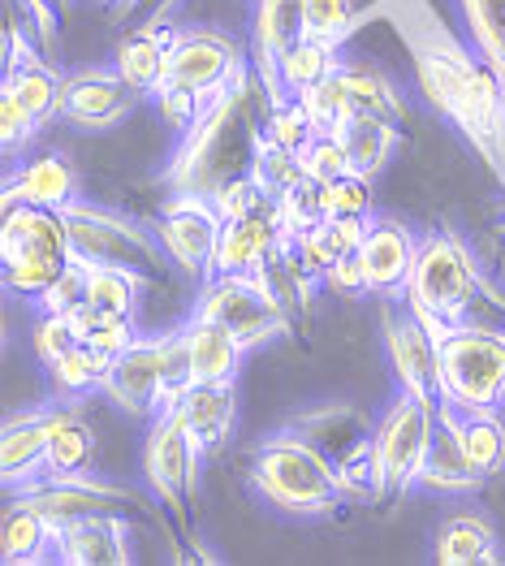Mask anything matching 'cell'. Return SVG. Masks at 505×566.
Returning <instances> with one entry per match:
<instances>
[{
    "label": "cell",
    "instance_id": "6da1fadb",
    "mask_svg": "<svg viewBox=\"0 0 505 566\" xmlns=\"http://www.w3.org/2000/svg\"><path fill=\"white\" fill-rule=\"evenodd\" d=\"M402 31H407V44H411L414 83H419L423 99L484 156V165L502 178L505 187L502 74L466 40H459L454 31H445L436 18H411Z\"/></svg>",
    "mask_w": 505,
    "mask_h": 566
},
{
    "label": "cell",
    "instance_id": "7a4b0ae2",
    "mask_svg": "<svg viewBox=\"0 0 505 566\" xmlns=\"http://www.w3.org/2000/svg\"><path fill=\"white\" fill-rule=\"evenodd\" d=\"M273 87L260 78L255 61L246 65V74L233 83L221 99L208 104V113L199 117V126L178 139L173 160L165 165V187L169 190H212L230 182L238 174L251 169L255 143L264 135L269 108H273Z\"/></svg>",
    "mask_w": 505,
    "mask_h": 566
},
{
    "label": "cell",
    "instance_id": "3957f363",
    "mask_svg": "<svg viewBox=\"0 0 505 566\" xmlns=\"http://www.w3.org/2000/svg\"><path fill=\"white\" fill-rule=\"evenodd\" d=\"M251 493L285 520H333L346 511V497L337 489L333 459H324L320 450L298 432V428H276L269 432L246 468Z\"/></svg>",
    "mask_w": 505,
    "mask_h": 566
},
{
    "label": "cell",
    "instance_id": "277c9868",
    "mask_svg": "<svg viewBox=\"0 0 505 566\" xmlns=\"http://www.w3.org/2000/svg\"><path fill=\"white\" fill-rule=\"evenodd\" d=\"M493 298V285L484 277L471 242L450 230V226H432L419 234V255H414L411 285H407V303L432 325L436 337H445V329L475 321V307Z\"/></svg>",
    "mask_w": 505,
    "mask_h": 566
},
{
    "label": "cell",
    "instance_id": "5b68a950",
    "mask_svg": "<svg viewBox=\"0 0 505 566\" xmlns=\"http://www.w3.org/2000/svg\"><path fill=\"white\" fill-rule=\"evenodd\" d=\"M74 260L70 251V226L61 208L44 203H4L0 221V273L4 290L18 298H40L48 285L65 273Z\"/></svg>",
    "mask_w": 505,
    "mask_h": 566
},
{
    "label": "cell",
    "instance_id": "8992f818",
    "mask_svg": "<svg viewBox=\"0 0 505 566\" xmlns=\"http://www.w3.org/2000/svg\"><path fill=\"white\" fill-rule=\"evenodd\" d=\"M65 226H70V251L83 264L135 269V273L151 277L156 285L165 282V264H173L160 234L147 230L135 217L117 212V208H104V203H92V199H74L65 208Z\"/></svg>",
    "mask_w": 505,
    "mask_h": 566
},
{
    "label": "cell",
    "instance_id": "52a82bcc",
    "mask_svg": "<svg viewBox=\"0 0 505 566\" xmlns=\"http://www.w3.org/2000/svg\"><path fill=\"white\" fill-rule=\"evenodd\" d=\"M203 446L186 432V424L173 411H160L147 420L143 437V484L151 493V502L160 506V515L190 536V506L199 493V463H203Z\"/></svg>",
    "mask_w": 505,
    "mask_h": 566
},
{
    "label": "cell",
    "instance_id": "ba28073f",
    "mask_svg": "<svg viewBox=\"0 0 505 566\" xmlns=\"http://www.w3.org/2000/svg\"><path fill=\"white\" fill-rule=\"evenodd\" d=\"M441 402L475 411L505 407V333L480 321L454 325L441 337Z\"/></svg>",
    "mask_w": 505,
    "mask_h": 566
},
{
    "label": "cell",
    "instance_id": "9c48e42d",
    "mask_svg": "<svg viewBox=\"0 0 505 566\" xmlns=\"http://www.w3.org/2000/svg\"><path fill=\"white\" fill-rule=\"evenodd\" d=\"M194 312L217 321V325H225L238 337L242 350H260L269 342H281V337H290V325H294V316L264 285V277H238V273L203 277Z\"/></svg>",
    "mask_w": 505,
    "mask_h": 566
},
{
    "label": "cell",
    "instance_id": "30bf717a",
    "mask_svg": "<svg viewBox=\"0 0 505 566\" xmlns=\"http://www.w3.org/2000/svg\"><path fill=\"white\" fill-rule=\"evenodd\" d=\"M432 428H436V402L419 398L411 389H398L393 402L376 416L371 441H376V459H380V475H385V511L414 489Z\"/></svg>",
    "mask_w": 505,
    "mask_h": 566
},
{
    "label": "cell",
    "instance_id": "8fae6325",
    "mask_svg": "<svg viewBox=\"0 0 505 566\" xmlns=\"http://www.w3.org/2000/svg\"><path fill=\"white\" fill-rule=\"evenodd\" d=\"M380 346L398 377V389H411L428 402H441V337L407 298H385Z\"/></svg>",
    "mask_w": 505,
    "mask_h": 566
},
{
    "label": "cell",
    "instance_id": "7c38bea8",
    "mask_svg": "<svg viewBox=\"0 0 505 566\" xmlns=\"http://www.w3.org/2000/svg\"><path fill=\"white\" fill-rule=\"evenodd\" d=\"M9 497H22L31 502L35 511H44L48 520L56 523H70V520H83V515H95V511H160L156 502L147 506V497L130 489V484H117L108 475L99 472H74V475H40L31 484H22L18 493Z\"/></svg>",
    "mask_w": 505,
    "mask_h": 566
},
{
    "label": "cell",
    "instance_id": "4fadbf2b",
    "mask_svg": "<svg viewBox=\"0 0 505 566\" xmlns=\"http://www.w3.org/2000/svg\"><path fill=\"white\" fill-rule=\"evenodd\" d=\"M221 226H225V217L217 212L212 195H203V190H169V199L156 217V234L165 242L169 260L186 277H199V282L212 277Z\"/></svg>",
    "mask_w": 505,
    "mask_h": 566
},
{
    "label": "cell",
    "instance_id": "5bb4252c",
    "mask_svg": "<svg viewBox=\"0 0 505 566\" xmlns=\"http://www.w3.org/2000/svg\"><path fill=\"white\" fill-rule=\"evenodd\" d=\"M246 65H251V52L233 35L217 31V27H182L178 44L169 52L165 78H178V83H186L190 92H199L212 104L246 74Z\"/></svg>",
    "mask_w": 505,
    "mask_h": 566
},
{
    "label": "cell",
    "instance_id": "9a60e30c",
    "mask_svg": "<svg viewBox=\"0 0 505 566\" xmlns=\"http://www.w3.org/2000/svg\"><path fill=\"white\" fill-rule=\"evenodd\" d=\"M138 99L147 95L135 92L117 74V65H83V70H70L61 83V122L83 135H104L135 113Z\"/></svg>",
    "mask_w": 505,
    "mask_h": 566
},
{
    "label": "cell",
    "instance_id": "2e32d148",
    "mask_svg": "<svg viewBox=\"0 0 505 566\" xmlns=\"http://www.w3.org/2000/svg\"><path fill=\"white\" fill-rule=\"evenodd\" d=\"M117 411L151 420L165 411V368H160V333H138L135 342L113 355L108 380L99 389Z\"/></svg>",
    "mask_w": 505,
    "mask_h": 566
},
{
    "label": "cell",
    "instance_id": "e0dca14e",
    "mask_svg": "<svg viewBox=\"0 0 505 566\" xmlns=\"http://www.w3.org/2000/svg\"><path fill=\"white\" fill-rule=\"evenodd\" d=\"M414 255H419V234L402 217H389V212H371L364 242H359V260H364V273H368L371 298H407V285H411Z\"/></svg>",
    "mask_w": 505,
    "mask_h": 566
},
{
    "label": "cell",
    "instance_id": "ac0fdd59",
    "mask_svg": "<svg viewBox=\"0 0 505 566\" xmlns=\"http://www.w3.org/2000/svg\"><path fill=\"white\" fill-rule=\"evenodd\" d=\"M61 416V398L13 411L0 432V475H4V493H18L22 484L48 475V437Z\"/></svg>",
    "mask_w": 505,
    "mask_h": 566
},
{
    "label": "cell",
    "instance_id": "d6986e66",
    "mask_svg": "<svg viewBox=\"0 0 505 566\" xmlns=\"http://www.w3.org/2000/svg\"><path fill=\"white\" fill-rule=\"evenodd\" d=\"M135 558V523L126 511H95L61 523L56 563L65 566H126Z\"/></svg>",
    "mask_w": 505,
    "mask_h": 566
},
{
    "label": "cell",
    "instance_id": "ffe728a7",
    "mask_svg": "<svg viewBox=\"0 0 505 566\" xmlns=\"http://www.w3.org/2000/svg\"><path fill=\"white\" fill-rule=\"evenodd\" d=\"M414 489L428 493V497H441V502H466L484 489V475L475 472V463L466 459L459 432L450 424V416L441 411V402H436V428H432V441H428Z\"/></svg>",
    "mask_w": 505,
    "mask_h": 566
},
{
    "label": "cell",
    "instance_id": "44dd1931",
    "mask_svg": "<svg viewBox=\"0 0 505 566\" xmlns=\"http://www.w3.org/2000/svg\"><path fill=\"white\" fill-rule=\"evenodd\" d=\"M285 242H290V238H285V230H281L276 203L260 208V212H251V217H233V221L221 226V242H217L212 273L255 277V273H264V264L273 260Z\"/></svg>",
    "mask_w": 505,
    "mask_h": 566
},
{
    "label": "cell",
    "instance_id": "7402d4cb",
    "mask_svg": "<svg viewBox=\"0 0 505 566\" xmlns=\"http://www.w3.org/2000/svg\"><path fill=\"white\" fill-rule=\"evenodd\" d=\"M4 203H44V208H70L83 199V174L65 151H44L35 160L9 165L4 174Z\"/></svg>",
    "mask_w": 505,
    "mask_h": 566
},
{
    "label": "cell",
    "instance_id": "603a6c76",
    "mask_svg": "<svg viewBox=\"0 0 505 566\" xmlns=\"http://www.w3.org/2000/svg\"><path fill=\"white\" fill-rule=\"evenodd\" d=\"M307 35V0H251V61L276 95V61ZM281 99V95H276Z\"/></svg>",
    "mask_w": 505,
    "mask_h": 566
},
{
    "label": "cell",
    "instance_id": "cb8c5ba5",
    "mask_svg": "<svg viewBox=\"0 0 505 566\" xmlns=\"http://www.w3.org/2000/svg\"><path fill=\"white\" fill-rule=\"evenodd\" d=\"M169 411L182 420L186 432H190L208 454H217L233 437V424H238V394H233V380H194Z\"/></svg>",
    "mask_w": 505,
    "mask_h": 566
},
{
    "label": "cell",
    "instance_id": "d4e9b609",
    "mask_svg": "<svg viewBox=\"0 0 505 566\" xmlns=\"http://www.w3.org/2000/svg\"><path fill=\"white\" fill-rule=\"evenodd\" d=\"M505 558L502 532L480 511H450L432 532V563L441 566H497Z\"/></svg>",
    "mask_w": 505,
    "mask_h": 566
},
{
    "label": "cell",
    "instance_id": "484cf974",
    "mask_svg": "<svg viewBox=\"0 0 505 566\" xmlns=\"http://www.w3.org/2000/svg\"><path fill=\"white\" fill-rule=\"evenodd\" d=\"M290 428H298L316 450H320L324 459H346L350 450H359L364 441H371V432H376V416L364 411V407H355V402H320V407H307V411H298Z\"/></svg>",
    "mask_w": 505,
    "mask_h": 566
},
{
    "label": "cell",
    "instance_id": "4316f807",
    "mask_svg": "<svg viewBox=\"0 0 505 566\" xmlns=\"http://www.w3.org/2000/svg\"><path fill=\"white\" fill-rule=\"evenodd\" d=\"M178 35H182V27H173V22L130 27V31L122 35L117 52H113L117 74H122L135 92L147 95L160 78H165V70H169V52H173V44H178Z\"/></svg>",
    "mask_w": 505,
    "mask_h": 566
},
{
    "label": "cell",
    "instance_id": "83f0119b",
    "mask_svg": "<svg viewBox=\"0 0 505 566\" xmlns=\"http://www.w3.org/2000/svg\"><path fill=\"white\" fill-rule=\"evenodd\" d=\"M56 541H61V527L48 520L44 511H35L22 497H9L4 520H0V558H4V566L56 563Z\"/></svg>",
    "mask_w": 505,
    "mask_h": 566
},
{
    "label": "cell",
    "instance_id": "f1b7e54d",
    "mask_svg": "<svg viewBox=\"0 0 505 566\" xmlns=\"http://www.w3.org/2000/svg\"><path fill=\"white\" fill-rule=\"evenodd\" d=\"M441 411L450 416V424L459 432L466 459L475 463V472L484 480L505 472V420L502 407H475V411H459L450 402H441Z\"/></svg>",
    "mask_w": 505,
    "mask_h": 566
},
{
    "label": "cell",
    "instance_id": "f546056e",
    "mask_svg": "<svg viewBox=\"0 0 505 566\" xmlns=\"http://www.w3.org/2000/svg\"><path fill=\"white\" fill-rule=\"evenodd\" d=\"M364 230H368V217H324L320 226H312L307 234L290 238V247H294L298 264L320 282L337 260H346V255L359 251Z\"/></svg>",
    "mask_w": 505,
    "mask_h": 566
},
{
    "label": "cell",
    "instance_id": "4dcf8cb0",
    "mask_svg": "<svg viewBox=\"0 0 505 566\" xmlns=\"http://www.w3.org/2000/svg\"><path fill=\"white\" fill-rule=\"evenodd\" d=\"M61 83H65V74L56 70V61H31V65H18V70H4V83H0V95L4 99H13V104H22L31 117H35V126L44 130L48 122H56L61 117Z\"/></svg>",
    "mask_w": 505,
    "mask_h": 566
},
{
    "label": "cell",
    "instance_id": "1f68e13d",
    "mask_svg": "<svg viewBox=\"0 0 505 566\" xmlns=\"http://www.w3.org/2000/svg\"><path fill=\"white\" fill-rule=\"evenodd\" d=\"M186 337H190V359H194V380H238V364H242V346L225 325L190 312L186 321Z\"/></svg>",
    "mask_w": 505,
    "mask_h": 566
},
{
    "label": "cell",
    "instance_id": "d6a6232c",
    "mask_svg": "<svg viewBox=\"0 0 505 566\" xmlns=\"http://www.w3.org/2000/svg\"><path fill=\"white\" fill-rule=\"evenodd\" d=\"M341 139H346V151H350L355 174L376 178V174H385V165H389V160H393V151L407 143V135H402V122L359 113V117L341 130Z\"/></svg>",
    "mask_w": 505,
    "mask_h": 566
},
{
    "label": "cell",
    "instance_id": "836d02e7",
    "mask_svg": "<svg viewBox=\"0 0 505 566\" xmlns=\"http://www.w3.org/2000/svg\"><path fill=\"white\" fill-rule=\"evenodd\" d=\"M108 368H113V355L95 350L92 342H78V346H70L56 364H48L44 373H48V385H52V398H61V402H83L87 394L104 389Z\"/></svg>",
    "mask_w": 505,
    "mask_h": 566
},
{
    "label": "cell",
    "instance_id": "e575fe53",
    "mask_svg": "<svg viewBox=\"0 0 505 566\" xmlns=\"http://www.w3.org/2000/svg\"><path fill=\"white\" fill-rule=\"evenodd\" d=\"M341 56H346V48H333L324 44V40L303 35L298 44L276 61V95H307L328 74H337Z\"/></svg>",
    "mask_w": 505,
    "mask_h": 566
},
{
    "label": "cell",
    "instance_id": "d590c367",
    "mask_svg": "<svg viewBox=\"0 0 505 566\" xmlns=\"http://www.w3.org/2000/svg\"><path fill=\"white\" fill-rule=\"evenodd\" d=\"M95 468V432L83 420V411L74 402H61V416L48 437V472L52 475H74Z\"/></svg>",
    "mask_w": 505,
    "mask_h": 566
},
{
    "label": "cell",
    "instance_id": "8d00e7d4",
    "mask_svg": "<svg viewBox=\"0 0 505 566\" xmlns=\"http://www.w3.org/2000/svg\"><path fill=\"white\" fill-rule=\"evenodd\" d=\"M341 78L355 95L359 113H371V117H389V122H402L407 117V95L402 87L371 61H355V56H341Z\"/></svg>",
    "mask_w": 505,
    "mask_h": 566
},
{
    "label": "cell",
    "instance_id": "74e56055",
    "mask_svg": "<svg viewBox=\"0 0 505 566\" xmlns=\"http://www.w3.org/2000/svg\"><path fill=\"white\" fill-rule=\"evenodd\" d=\"M151 277L117 264H87V303L108 316H135L143 290H151Z\"/></svg>",
    "mask_w": 505,
    "mask_h": 566
},
{
    "label": "cell",
    "instance_id": "f35d334b",
    "mask_svg": "<svg viewBox=\"0 0 505 566\" xmlns=\"http://www.w3.org/2000/svg\"><path fill=\"white\" fill-rule=\"evenodd\" d=\"M466 31V44L475 48L505 83V0H454Z\"/></svg>",
    "mask_w": 505,
    "mask_h": 566
},
{
    "label": "cell",
    "instance_id": "ab89813d",
    "mask_svg": "<svg viewBox=\"0 0 505 566\" xmlns=\"http://www.w3.org/2000/svg\"><path fill=\"white\" fill-rule=\"evenodd\" d=\"M333 472H337V489H341L346 506H385V475H380V459H376V441H364L359 450L337 459Z\"/></svg>",
    "mask_w": 505,
    "mask_h": 566
},
{
    "label": "cell",
    "instance_id": "60d3db41",
    "mask_svg": "<svg viewBox=\"0 0 505 566\" xmlns=\"http://www.w3.org/2000/svg\"><path fill=\"white\" fill-rule=\"evenodd\" d=\"M246 174L260 182V190H264V195L281 199L285 190H294L303 178H307V165H303V156H298V151H290V147L273 143L269 135H260V143H255V156H251V169H246Z\"/></svg>",
    "mask_w": 505,
    "mask_h": 566
},
{
    "label": "cell",
    "instance_id": "b9f144b4",
    "mask_svg": "<svg viewBox=\"0 0 505 566\" xmlns=\"http://www.w3.org/2000/svg\"><path fill=\"white\" fill-rule=\"evenodd\" d=\"M303 104H307V113L316 117V126H320V135H341L355 117H359V104H355V95L346 87V78H341V70L337 74H328L324 83H316L307 95H298Z\"/></svg>",
    "mask_w": 505,
    "mask_h": 566
},
{
    "label": "cell",
    "instance_id": "7bdbcfd3",
    "mask_svg": "<svg viewBox=\"0 0 505 566\" xmlns=\"http://www.w3.org/2000/svg\"><path fill=\"white\" fill-rule=\"evenodd\" d=\"M147 99H151V108H156V117L182 139V135H190L194 126H199V117L208 113V99L199 92H190L186 83H178V78H160L151 92H147Z\"/></svg>",
    "mask_w": 505,
    "mask_h": 566
},
{
    "label": "cell",
    "instance_id": "ee69618b",
    "mask_svg": "<svg viewBox=\"0 0 505 566\" xmlns=\"http://www.w3.org/2000/svg\"><path fill=\"white\" fill-rule=\"evenodd\" d=\"M264 135L281 147H290V151H307L316 135H320V126H316V117L307 113V104L298 99V95H281L273 99V108H269V122H264Z\"/></svg>",
    "mask_w": 505,
    "mask_h": 566
},
{
    "label": "cell",
    "instance_id": "f6af8a7d",
    "mask_svg": "<svg viewBox=\"0 0 505 566\" xmlns=\"http://www.w3.org/2000/svg\"><path fill=\"white\" fill-rule=\"evenodd\" d=\"M70 321H74L78 337L92 342L95 350H104V355H122V350L138 337L135 316H108V312H99V307H92V303H83Z\"/></svg>",
    "mask_w": 505,
    "mask_h": 566
},
{
    "label": "cell",
    "instance_id": "bcb514c9",
    "mask_svg": "<svg viewBox=\"0 0 505 566\" xmlns=\"http://www.w3.org/2000/svg\"><path fill=\"white\" fill-rule=\"evenodd\" d=\"M276 217H281L285 238H298V234H307L312 226H320L324 217H328V208H324V182L303 178L294 190H285V195L276 199Z\"/></svg>",
    "mask_w": 505,
    "mask_h": 566
},
{
    "label": "cell",
    "instance_id": "7dc6e473",
    "mask_svg": "<svg viewBox=\"0 0 505 566\" xmlns=\"http://www.w3.org/2000/svg\"><path fill=\"white\" fill-rule=\"evenodd\" d=\"M359 27V0H307V35L333 48H346Z\"/></svg>",
    "mask_w": 505,
    "mask_h": 566
},
{
    "label": "cell",
    "instance_id": "c3c4849f",
    "mask_svg": "<svg viewBox=\"0 0 505 566\" xmlns=\"http://www.w3.org/2000/svg\"><path fill=\"white\" fill-rule=\"evenodd\" d=\"M160 368H165V411L194 385V359H190V337L186 325L160 333Z\"/></svg>",
    "mask_w": 505,
    "mask_h": 566
},
{
    "label": "cell",
    "instance_id": "681fc988",
    "mask_svg": "<svg viewBox=\"0 0 505 566\" xmlns=\"http://www.w3.org/2000/svg\"><path fill=\"white\" fill-rule=\"evenodd\" d=\"M83 303H87V264L83 260H70L65 273L48 285L40 298H31L35 316H74Z\"/></svg>",
    "mask_w": 505,
    "mask_h": 566
},
{
    "label": "cell",
    "instance_id": "f907efd6",
    "mask_svg": "<svg viewBox=\"0 0 505 566\" xmlns=\"http://www.w3.org/2000/svg\"><path fill=\"white\" fill-rule=\"evenodd\" d=\"M324 208L328 217H371V178L364 174H341L333 182H324Z\"/></svg>",
    "mask_w": 505,
    "mask_h": 566
},
{
    "label": "cell",
    "instance_id": "816d5d0a",
    "mask_svg": "<svg viewBox=\"0 0 505 566\" xmlns=\"http://www.w3.org/2000/svg\"><path fill=\"white\" fill-rule=\"evenodd\" d=\"M212 203H217V212H221L225 221H233V217H251V212L269 208V203H276V199L273 195H264L251 174H238V178H230V182H221V187L212 190Z\"/></svg>",
    "mask_w": 505,
    "mask_h": 566
},
{
    "label": "cell",
    "instance_id": "f5cc1de1",
    "mask_svg": "<svg viewBox=\"0 0 505 566\" xmlns=\"http://www.w3.org/2000/svg\"><path fill=\"white\" fill-rule=\"evenodd\" d=\"M303 165H307V178H316V182H333L341 174H355L341 135H316V143L303 151Z\"/></svg>",
    "mask_w": 505,
    "mask_h": 566
},
{
    "label": "cell",
    "instance_id": "db71d44e",
    "mask_svg": "<svg viewBox=\"0 0 505 566\" xmlns=\"http://www.w3.org/2000/svg\"><path fill=\"white\" fill-rule=\"evenodd\" d=\"M83 337L74 329V321L70 316H35V329H31V346H35V359L40 364H56L70 346H78Z\"/></svg>",
    "mask_w": 505,
    "mask_h": 566
},
{
    "label": "cell",
    "instance_id": "11a10c76",
    "mask_svg": "<svg viewBox=\"0 0 505 566\" xmlns=\"http://www.w3.org/2000/svg\"><path fill=\"white\" fill-rule=\"evenodd\" d=\"M320 290L324 294H337V298H371L368 273H364L359 251H355V255H346V260H337V264L320 277Z\"/></svg>",
    "mask_w": 505,
    "mask_h": 566
},
{
    "label": "cell",
    "instance_id": "9f6ffc18",
    "mask_svg": "<svg viewBox=\"0 0 505 566\" xmlns=\"http://www.w3.org/2000/svg\"><path fill=\"white\" fill-rule=\"evenodd\" d=\"M186 0H138L135 18L126 27H147V22H173V13L182 9Z\"/></svg>",
    "mask_w": 505,
    "mask_h": 566
},
{
    "label": "cell",
    "instance_id": "6f0895ef",
    "mask_svg": "<svg viewBox=\"0 0 505 566\" xmlns=\"http://www.w3.org/2000/svg\"><path fill=\"white\" fill-rule=\"evenodd\" d=\"M135 9H138V0H122V4L113 9V18H117V22H130V18H135Z\"/></svg>",
    "mask_w": 505,
    "mask_h": 566
},
{
    "label": "cell",
    "instance_id": "680465c9",
    "mask_svg": "<svg viewBox=\"0 0 505 566\" xmlns=\"http://www.w3.org/2000/svg\"><path fill=\"white\" fill-rule=\"evenodd\" d=\"M87 4H95V9H108V13H113V9L122 4V0H87Z\"/></svg>",
    "mask_w": 505,
    "mask_h": 566
},
{
    "label": "cell",
    "instance_id": "91938a15",
    "mask_svg": "<svg viewBox=\"0 0 505 566\" xmlns=\"http://www.w3.org/2000/svg\"><path fill=\"white\" fill-rule=\"evenodd\" d=\"M502 217H505V203H502Z\"/></svg>",
    "mask_w": 505,
    "mask_h": 566
}]
</instances>
